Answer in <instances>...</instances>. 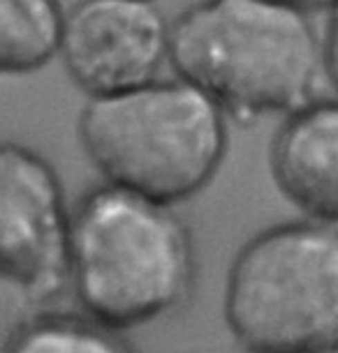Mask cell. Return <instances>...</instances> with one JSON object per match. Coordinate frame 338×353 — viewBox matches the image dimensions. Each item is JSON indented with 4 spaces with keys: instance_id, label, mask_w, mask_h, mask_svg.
Returning a JSON list of instances; mask_svg holds the SVG:
<instances>
[{
    "instance_id": "cell-3",
    "label": "cell",
    "mask_w": 338,
    "mask_h": 353,
    "mask_svg": "<svg viewBox=\"0 0 338 353\" xmlns=\"http://www.w3.org/2000/svg\"><path fill=\"white\" fill-rule=\"evenodd\" d=\"M77 132L109 188L169 208L214 181L229 141L225 113L181 79L88 99Z\"/></svg>"
},
{
    "instance_id": "cell-2",
    "label": "cell",
    "mask_w": 338,
    "mask_h": 353,
    "mask_svg": "<svg viewBox=\"0 0 338 353\" xmlns=\"http://www.w3.org/2000/svg\"><path fill=\"white\" fill-rule=\"evenodd\" d=\"M195 250L169 205L100 185L70 212L68 282L84 316L109 330L156 321L188 298Z\"/></svg>"
},
{
    "instance_id": "cell-7",
    "label": "cell",
    "mask_w": 338,
    "mask_h": 353,
    "mask_svg": "<svg viewBox=\"0 0 338 353\" xmlns=\"http://www.w3.org/2000/svg\"><path fill=\"white\" fill-rule=\"evenodd\" d=\"M271 176L306 219H338V102L320 99L285 116L271 141Z\"/></svg>"
},
{
    "instance_id": "cell-5",
    "label": "cell",
    "mask_w": 338,
    "mask_h": 353,
    "mask_svg": "<svg viewBox=\"0 0 338 353\" xmlns=\"http://www.w3.org/2000/svg\"><path fill=\"white\" fill-rule=\"evenodd\" d=\"M70 210L56 169L28 145L0 143V282L44 301L68 284Z\"/></svg>"
},
{
    "instance_id": "cell-1",
    "label": "cell",
    "mask_w": 338,
    "mask_h": 353,
    "mask_svg": "<svg viewBox=\"0 0 338 353\" xmlns=\"http://www.w3.org/2000/svg\"><path fill=\"white\" fill-rule=\"evenodd\" d=\"M167 63L225 118L253 123L336 99L331 23L317 30L301 5L211 0L169 23Z\"/></svg>"
},
{
    "instance_id": "cell-4",
    "label": "cell",
    "mask_w": 338,
    "mask_h": 353,
    "mask_svg": "<svg viewBox=\"0 0 338 353\" xmlns=\"http://www.w3.org/2000/svg\"><path fill=\"white\" fill-rule=\"evenodd\" d=\"M223 312L246 353H336V224L299 219L250 238L229 265Z\"/></svg>"
},
{
    "instance_id": "cell-8",
    "label": "cell",
    "mask_w": 338,
    "mask_h": 353,
    "mask_svg": "<svg viewBox=\"0 0 338 353\" xmlns=\"http://www.w3.org/2000/svg\"><path fill=\"white\" fill-rule=\"evenodd\" d=\"M61 5L51 0H0V77L30 74L58 53Z\"/></svg>"
},
{
    "instance_id": "cell-6",
    "label": "cell",
    "mask_w": 338,
    "mask_h": 353,
    "mask_svg": "<svg viewBox=\"0 0 338 353\" xmlns=\"http://www.w3.org/2000/svg\"><path fill=\"white\" fill-rule=\"evenodd\" d=\"M169 21L142 0H77L61 5L58 53L88 99L158 81L167 63Z\"/></svg>"
},
{
    "instance_id": "cell-9",
    "label": "cell",
    "mask_w": 338,
    "mask_h": 353,
    "mask_svg": "<svg viewBox=\"0 0 338 353\" xmlns=\"http://www.w3.org/2000/svg\"><path fill=\"white\" fill-rule=\"evenodd\" d=\"M0 353H137L116 330L77 314H42L12 330Z\"/></svg>"
}]
</instances>
